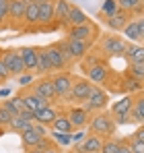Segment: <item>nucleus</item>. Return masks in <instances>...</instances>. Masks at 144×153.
Masks as SVG:
<instances>
[{
    "instance_id": "obj_4",
    "label": "nucleus",
    "mask_w": 144,
    "mask_h": 153,
    "mask_svg": "<svg viewBox=\"0 0 144 153\" xmlns=\"http://www.w3.org/2000/svg\"><path fill=\"white\" fill-rule=\"evenodd\" d=\"M109 103V95L101 89V87H95L93 85V89H91V95L87 97V112H99V110H103L105 105Z\"/></svg>"
},
{
    "instance_id": "obj_49",
    "label": "nucleus",
    "mask_w": 144,
    "mask_h": 153,
    "mask_svg": "<svg viewBox=\"0 0 144 153\" xmlns=\"http://www.w3.org/2000/svg\"><path fill=\"white\" fill-rule=\"evenodd\" d=\"M27 153H43V151H41V149H29Z\"/></svg>"
},
{
    "instance_id": "obj_18",
    "label": "nucleus",
    "mask_w": 144,
    "mask_h": 153,
    "mask_svg": "<svg viewBox=\"0 0 144 153\" xmlns=\"http://www.w3.org/2000/svg\"><path fill=\"white\" fill-rule=\"evenodd\" d=\"M87 73H89V81L91 83H105L107 75H109V71H107L105 64H93Z\"/></svg>"
},
{
    "instance_id": "obj_39",
    "label": "nucleus",
    "mask_w": 144,
    "mask_h": 153,
    "mask_svg": "<svg viewBox=\"0 0 144 153\" xmlns=\"http://www.w3.org/2000/svg\"><path fill=\"white\" fill-rule=\"evenodd\" d=\"M54 137H56V141H58L60 145L72 143V134H66V132H56V130H54Z\"/></svg>"
},
{
    "instance_id": "obj_33",
    "label": "nucleus",
    "mask_w": 144,
    "mask_h": 153,
    "mask_svg": "<svg viewBox=\"0 0 144 153\" xmlns=\"http://www.w3.org/2000/svg\"><path fill=\"white\" fill-rule=\"evenodd\" d=\"M126 91H130V93H134V91H142V81H138V79H134V76H123V85H121Z\"/></svg>"
},
{
    "instance_id": "obj_53",
    "label": "nucleus",
    "mask_w": 144,
    "mask_h": 153,
    "mask_svg": "<svg viewBox=\"0 0 144 153\" xmlns=\"http://www.w3.org/2000/svg\"><path fill=\"white\" fill-rule=\"evenodd\" d=\"M0 81H2V79H0Z\"/></svg>"
},
{
    "instance_id": "obj_48",
    "label": "nucleus",
    "mask_w": 144,
    "mask_h": 153,
    "mask_svg": "<svg viewBox=\"0 0 144 153\" xmlns=\"http://www.w3.org/2000/svg\"><path fill=\"white\" fill-rule=\"evenodd\" d=\"M43 153H60V151H58L56 147H48V149H46V151H43Z\"/></svg>"
},
{
    "instance_id": "obj_50",
    "label": "nucleus",
    "mask_w": 144,
    "mask_h": 153,
    "mask_svg": "<svg viewBox=\"0 0 144 153\" xmlns=\"http://www.w3.org/2000/svg\"><path fill=\"white\" fill-rule=\"evenodd\" d=\"M31 2H37V4H41V2H46V0H31Z\"/></svg>"
},
{
    "instance_id": "obj_7",
    "label": "nucleus",
    "mask_w": 144,
    "mask_h": 153,
    "mask_svg": "<svg viewBox=\"0 0 144 153\" xmlns=\"http://www.w3.org/2000/svg\"><path fill=\"white\" fill-rule=\"evenodd\" d=\"M126 42L121 39V37H115V35H107V37H103V42H101V48L105 54H109V56H121V54H126Z\"/></svg>"
},
{
    "instance_id": "obj_36",
    "label": "nucleus",
    "mask_w": 144,
    "mask_h": 153,
    "mask_svg": "<svg viewBox=\"0 0 144 153\" xmlns=\"http://www.w3.org/2000/svg\"><path fill=\"white\" fill-rule=\"evenodd\" d=\"M130 76L138 79V81H144V62H136V64H130Z\"/></svg>"
},
{
    "instance_id": "obj_14",
    "label": "nucleus",
    "mask_w": 144,
    "mask_h": 153,
    "mask_svg": "<svg viewBox=\"0 0 144 153\" xmlns=\"http://www.w3.org/2000/svg\"><path fill=\"white\" fill-rule=\"evenodd\" d=\"M101 145H103V139L91 134V137H84V141L78 145V153H97L101 151Z\"/></svg>"
},
{
    "instance_id": "obj_45",
    "label": "nucleus",
    "mask_w": 144,
    "mask_h": 153,
    "mask_svg": "<svg viewBox=\"0 0 144 153\" xmlns=\"http://www.w3.org/2000/svg\"><path fill=\"white\" fill-rule=\"evenodd\" d=\"M136 25H138V31H140V39L144 42V17L136 19Z\"/></svg>"
},
{
    "instance_id": "obj_43",
    "label": "nucleus",
    "mask_w": 144,
    "mask_h": 153,
    "mask_svg": "<svg viewBox=\"0 0 144 153\" xmlns=\"http://www.w3.org/2000/svg\"><path fill=\"white\" fill-rule=\"evenodd\" d=\"M118 153H132V149H130V143H128V141H120Z\"/></svg>"
},
{
    "instance_id": "obj_37",
    "label": "nucleus",
    "mask_w": 144,
    "mask_h": 153,
    "mask_svg": "<svg viewBox=\"0 0 144 153\" xmlns=\"http://www.w3.org/2000/svg\"><path fill=\"white\" fill-rule=\"evenodd\" d=\"M10 120H12V114L4 105H0V124L2 126H10Z\"/></svg>"
},
{
    "instance_id": "obj_12",
    "label": "nucleus",
    "mask_w": 144,
    "mask_h": 153,
    "mask_svg": "<svg viewBox=\"0 0 144 153\" xmlns=\"http://www.w3.org/2000/svg\"><path fill=\"white\" fill-rule=\"evenodd\" d=\"M70 2L68 0H56L54 2V19H58V23L68 27V13H70Z\"/></svg>"
},
{
    "instance_id": "obj_28",
    "label": "nucleus",
    "mask_w": 144,
    "mask_h": 153,
    "mask_svg": "<svg viewBox=\"0 0 144 153\" xmlns=\"http://www.w3.org/2000/svg\"><path fill=\"white\" fill-rule=\"evenodd\" d=\"M35 52H37V71L39 73H49L51 71V64H49L48 60V54H46V48H35Z\"/></svg>"
},
{
    "instance_id": "obj_29",
    "label": "nucleus",
    "mask_w": 144,
    "mask_h": 153,
    "mask_svg": "<svg viewBox=\"0 0 144 153\" xmlns=\"http://www.w3.org/2000/svg\"><path fill=\"white\" fill-rule=\"evenodd\" d=\"M2 105L12 114V116H17V114H21L23 110H27L23 103V97H12V100H6V102H2Z\"/></svg>"
},
{
    "instance_id": "obj_13",
    "label": "nucleus",
    "mask_w": 144,
    "mask_h": 153,
    "mask_svg": "<svg viewBox=\"0 0 144 153\" xmlns=\"http://www.w3.org/2000/svg\"><path fill=\"white\" fill-rule=\"evenodd\" d=\"M66 118L70 120L72 128H82L87 122H89V112H87L84 108H70Z\"/></svg>"
},
{
    "instance_id": "obj_5",
    "label": "nucleus",
    "mask_w": 144,
    "mask_h": 153,
    "mask_svg": "<svg viewBox=\"0 0 144 153\" xmlns=\"http://www.w3.org/2000/svg\"><path fill=\"white\" fill-rule=\"evenodd\" d=\"M91 89H93V83L89 79H76V81H72V89L68 97L76 102H87V97L91 95Z\"/></svg>"
},
{
    "instance_id": "obj_30",
    "label": "nucleus",
    "mask_w": 144,
    "mask_h": 153,
    "mask_svg": "<svg viewBox=\"0 0 144 153\" xmlns=\"http://www.w3.org/2000/svg\"><path fill=\"white\" fill-rule=\"evenodd\" d=\"M51 128L56 130V132H66V134H70L72 130V124H70V120L66 118V116H58L54 122H51Z\"/></svg>"
},
{
    "instance_id": "obj_27",
    "label": "nucleus",
    "mask_w": 144,
    "mask_h": 153,
    "mask_svg": "<svg viewBox=\"0 0 144 153\" xmlns=\"http://www.w3.org/2000/svg\"><path fill=\"white\" fill-rule=\"evenodd\" d=\"M23 19L29 25H35V23H37V19H39V4H37V2H29V4L25 6V17Z\"/></svg>"
},
{
    "instance_id": "obj_21",
    "label": "nucleus",
    "mask_w": 144,
    "mask_h": 153,
    "mask_svg": "<svg viewBox=\"0 0 144 153\" xmlns=\"http://www.w3.org/2000/svg\"><path fill=\"white\" fill-rule=\"evenodd\" d=\"M89 23V17L78 8V6H70V13H68V27H76V25H84Z\"/></svg>"
},
{
    "instance_id": "obj_32",
    "label": "nucleus",
    "mask_w": 144,
    "mask_h": 153,
    "mask_svg": "<svg viewBox=\"0 0 144 153\" xmlns=\"http://www.w3.org/2000/svg\"><path fill=\"white\" fill-rule=\"evenodd\" d=\"M121 31H123L126 39H130V42H140V31H138V25H136V21H130V23L123 27Z\"/></svg>"
},
{
    "instance_id": "obj_54",
    "label": "nucleus",
    "mask_w": 144,
    "mask_h": 153,
    "mask_svg": "<svg viewBox=\"0 0 144 153\" xmlns=\"http://www.w3.org/2000/svg\"><path fill=\"white\" fill-rule=\"evenodd\" d=\"M0 126H2V124H0Z\"/></svg>"
},
{
    "instance_id": "obj_3",
    "label": "nucleus",
    "mask_w": 144,
    "mask_h": 153,
    "mask_svg": "<svg viewBox=\"0 0 144 153\" xmlns=\"http://www.w3.org/2000/svg\"><path fill=\"white\" fill-rule=\"evenodd\" d=\"M46 54H48V60L49 64H51V71L56 68V71H62V68H66L68 66V56H66V52L62 48V44H51L46 48Z\"/></svg>"
},
{
    "instance_id": "obj_47",
    "label": "nucleus",
    "mask_w": 144,
    "mask_h": 153,
    "mask_svg": "<svg viewBox=\"0 0 144 153\" xmlns=\"http://www.w3.org/2000/svg\"><path fill=\"white\" fill-rule=\"evenodd\" d=\"M19 83H21V85H29V83H31V75H21L19 76Z\"/></svg>"
},
{
    "instance_id": "obj_31",
    "label": "nucleus",
    "mask_w": 144,
    "mask_h": 153,
    "mask_svg": "<svg viewBox=\"0 0 144 153\" xmlns=\"http://www.w3.org/2000/svg\"><path fill=\"white\" fill-rule=\"evenodd\" d=\"M33 126V122H29V120H25L21 114H17V116H12V120H10V130H17V132H23L27 128Z\"/></svg>"
},
{
    "instance_id": "obj_16",
    "label": "nucleus",
    "mask_w": 144,
    "mask_h": 153,
    "mask_svg": "<svg viewBox=\"0 0 144 153\" xmlns=\"http://www.w3.org/2000/svg\"><path fill=\"white\" fill-rule=\"evenodd\" d=\"M33 116H35V122H39V124H43V126H51V122L58 118V112H56L51 105H46V108L37 110Z\"/></svg>"
},
{
    "instance_id": "obj_23",
    "label": "nucleus",
    "mask_w": 144,
    "mask_h": 153,
    "mask_svg": "<svg viewBox=\"0 0 144 153\" xmlns=\"http://www.w3.org/2000/svg\"><path fill=\"white\" fill-rule=\"evenodd\" d=\"M132 103H134V97H130V95L121 97L120 102H115L113 105H111V116H118V114H130Z\"/></svg>"
},
{
    "instance_id": "obj_40",
    "label": "nucleus",
    "mask_w": 144,
    "mask_h": 153,
    "mask_svg": "<svg viewBox=\"0 0 144 153\" xmlns=\"http://www.w3.org/2000/svg\"><path fill=\"white\" fill-rule=\"evenodd\" d=\"M113 120H115V124H130L132 122L130 114H118V116H113Z\"/></svg>"
},
{
    "instance_id": "obj_26",
    "label": "nucleus",
    "mask_w": 144,
    "mask_h": 153,
    "mask_svg": "<svg viewBox=\"0 0 144 153\" xmlns=\"http://www.w3.org/2000/svg\"><path fill=\"white\" fill-rule=\"evenodd\" d=\"M118 6H120V10H126L130 15H140V13H144L140 0H118Z\"/></svg>"
},
{
    "instance_id": "obj_24",
    "label": "nucleus",
    "mask_w": 144,
    "mask_h": 153,
    "mask_svg": "<svg viewBox=\"0 0 144 153\" xmlns=\"http://www.w3.org/2000/svg\"><path fill=\"white\" fill-rule=\"evenodd\" d=\"M130 118H132V122H142L144 120V95H138L134 100L132 110H130Z\"/></svg>"
},
{
    "instance_id": "obj_25",
    "label": "nucleus",
    "mask_w": 144,
    "mask_h": 153,
    "mask_svg": "<svg viewBox=\"0 0 144 153\" xmlns=\"http://www.w3.org/2000/svg\"><path fill=\"white\" fill-rule=\"evenodd\" d=\"M25 6L27 4H25L23 0H8V17L21 21L25 17Z\"/></svg>"
},
{
    "instance_id": "obj_44",
    "label": "nucleus",
    "mask_w": 144,
    "mask_h": 153,
    "mask_svg": "<svg viewBox=\"0 0 144 153\" xmlns=\"http://www.w3.org/2000/svg\"><path fill=\"white\" fill-rule=\"evenodd\" d=\"M33 130H35L39 137H46V132H48L46 126H43V124H39V122H33Z\"/></svg>"
},
{
    "instance_id": "obj_6",
    "label": "nucleus",
    "mask_w": 144,
    "mask_h": 153,
    "mask_svg": "<svg viewBox=\"0 0 144 153\" xmlns=\"http://www.w3.org/2000/svg\"><path fill=\"white\" fill-rule=\"evenodd\" d=\"M51 85H54L56 97H68L72 89V76L68 73H58L56 76H51Z\"/></svg>"
},
{
    "instance_id": "obj_34",
    "label": "nucleus",
    "mask_w": 144,
    "mask_h": 153,
    "mask_svg": "<svg viewBox=\"0 0 144 153\" xmlns=\"http://www.w3.org/2000/svg\"><path fill=\"white\" fill-rule=\"evenodd\" d=\"M118 10H120L118 0H105L103 6H101V15H103V17H111V15H115Z\"/></svg>"
},
{
    "instance_id": "obj_46",
    "label": "nucleus",
    "mask_w": 144,
    "mask_h": 153,
    "mask_svg": "<svg viewBox=\"0 0 144 153\" xmlns=\"http://www.w3.org/2000/svg\"><path fill=\"white\" fill-rule=\"evenodd\" d=\"M84 141V132H76V134H72V143H82Z\"/></svg>"
},
{
    "instance_id": "obj_11",
    "label": "nucleus",
    "mask_w": 144,
    "mask_h": 153,
    "mask_svg": "<svg viewBox=\"0 0 144 153\" xmlns=\"http://www.w3.org/2000/svg\"><path fill=\"white\" fill-rule=\"evenodd\" d=\"M130 19H132V15L130 13H126V10H118L115 15H111V17H107V27L111 29V31H121L123 27L130 23Z\"/></svg>"
},
{
    "instance_id": "obj_10",
    "label": "nucleus",
    "mask_w": 144,
    "mask_h": 153,
    "mask_svg": "<svg viewBox=\"0 0 144 153\" xmlns=\"http://www.w3.org/2000/svg\"><path fill=\"white\" fill-rule=\"evenodd\" d=\"M33 93H35V95H39V97H43L46 102H51V100H56V91H54L51 79H48V76L39 79V81L33 85Z\"/></svg>"
},
{
    "instance_id": "obj_38",
    "label": "nucleus",
    "mask_w": 144,
    "mask_h": 153,
    "mask_svg": "<svg viewBox=\"0 0 144 153\" xmlns=\"http://www.w3.org/2000/svg\"><path fill=\"white\" fill-rule=\"evenodd\" d=\"M128 143H130L132 153H144V141H138V139H134V137H132Z\"/></svg>"
},
{
    "instance_id": "obj_1",
    "label": "nucleus",
    "mask_w": 144,
    "mask_h": 153,
    "mask_svg": "<svg viewBox=\"0 0 144 153\" xmlns=\"http://www.w3.org/2000/svg\"><path fill=\"white\" fill-rule=\"evenodd\" d=\"M115 120H113V116L111 114H107V112H99L97 116H93V120L89 122V128H91V132L97 134V137H111L113 132H115Z\"/></svg>"
},
{
    "instance_id": "obj_20",
    "label": "nucleus",
    "mask_w": 144,
    "mask_h": 153,
    "mask_svg": "<svg viewBox=\"0 0 144 153\" xmlns=\"http://www.w3.org/2000/svg\"><path fill=\"white\" fill-rule=\"evenodd\" d=\"M54 2L56 0H46V2H41L39 4V19H37V23H49V21H54Z\"/></svg>"
},
{
    "instance_id": "obj_19",
    "label": "nucleus",
    "mask_w": 144,
    "mask_h": 153,
    "mask_svg": "<svg viewBox=\"0 0 144 153\" xmlns=\"http://www.w3.org/2000/svg\"><path fill=\"white\" fill-rule=\"evenodd\" d=\"M126 58L130 60V64L144 62V46H138V44H128V46H126Z\"/></svg>"
},
{
    "instance_id": "obj_35",
    "label": "nucleus",
    "mask_w": 144,
    "mask_h": 153,
    "mask_svg": "<svg viewBox=\"0 0 144 153\" xmlns=\"http://www.w3.org/2000/svg\"><path fill=\"white\" fill-rule=\"evenodd\" d=\"M118 147H120V139H105L103 145H101V153H118Z\"/></svg>"
},
{
    "instance_id": "obj_17",
    "label": "nucleus",
    "mask_w": 144,
    "mask_h": 153,
    "mask_svg": "<svg viewBox=\"0 0 144 153\" xmlns=\"http://www.w3.org/2000/svg\"><path fill=\"white\" fill-rule=\"evenodd\" d=\"M23 97V103L25 108L29 110V112H37V110H41V108H46V105H49V102H46L43 97H39V95H35V93H27V95H21Z\"/></svg>"
},
{
    "instance_id": "obj_51",
    "label": "nucleus",
    "mask_w": 144,
    "mask_h": 153,
    "mask_svg": "<svg viewBox=\"0 0 144 153\" xmlns=\"http://www.w3.org/2000/svg\"><path fill=\"white\" fill-rule=\"evenodd\" d=\"M140 4H142V8H144V0H140Z\"/></svg>"
},
{
    "instance_id": "obj_2",
    "label": "nucleus",
    "mask_w": 144,
    "mask_h": 153,
    "mask_svg": "<svg viewBox=\"0 0 144 153\" xmlns=\"http://www.w3.org/2000/svg\"><path fill=\"white\" fill-rule=\"evenodd\" d=\"M99 35V29L95 23H84V25L68 27V37L70 39H80V42H95V37Z\"/></svg>"
},
{
    "instance_id": "obj_8",
    "label": "nucleus",
    "mask_w": 144,
    "mask_h": 153,
    "mask_svg": "<svg viewBox=\"0 0 144 153\" xmlns=\"http://www.w3.org/2000/svg\"><path fill=\"white\" fill-rule=\"evenodd\" d=\"M62 48H64V52H66L68 58H82V56L89 52L91 44H89V42H80V39H70V37H68V39L62 44Z\"/></svg>"
},
{
    "instance_id": "obj_42",
    "label": "nucleus",
    "mask_w": 144,
    "mask_h": 153,
    "mask_svg": "<svg viewBox=\"0 0 144 153\" xmlns=\"http://www.w3.org/2000/svg\"><path fill=\"white\" fill-rule=\"evenodd\" d=\"M8 76H10V71L6 68V64H4V62H2V58H0V79L4 81V79H8Z\"/></svg>"
},
{
    "instance_id": "obj_15",
    "label": "nucleus",
    "mask_w": 144,
    "mask_h": 153,
    "mask_svg": "<svg viewBox=\"0 0 144 153\" xmlns=\"http://www.w3.org/2000/svg\"><path fill=\"white\" fill-rule=\"evenodd\" d=\"M17 52L23 60L25 71H37V52H35V48H21Z\"/></svg>"
},
{
    "instance_id": "obj_41",
    "label": "nucleus",
    "mask_w": 144,
    "mask_h": 153,
    "mask_svg": "<svg viewBox=\"0 0 144 153\" xmlns=\"http://www.w3.org/2000/svg\"><path fill=\"white\" fill-rule=\"evenodd\" d=\"M8 17V0H0V21Z\"/></svg>"
},
{
    "instance_id": "obj_9",
    "label": "nucleus",
    "mask_w": 144,
    "mask_h": 153,
    "mask_svg": "<svg viewBox=\"0 0 144 153\" xmlns=\"http://www.w3.org/2000/svg\"><path fill=\"white\" fill-rule=\"evenodd\" d=\"M2 62L6 64V68L10 71V75L21 76L25 73V64H23V60H21V56H19V52H15V50L6 52L2 56Z\"/></svg>"
},
{
    "instance_id": "obj_52",
    "label": "nucleus",
    "mask_w": 144,
    "mask_h": 153,
    "mask_svg": "<svg viewBox=\"0 0 144 153\" xmlns=\"http://www.w3.org/2000/svg\"><path fill=\"white\" fill-rule=\"evenodd\" d=\"M97 153H101V151H97Z\"/></svg>"
},
{
    "instance_id": "obj_22",
    "label": "nucleus",
    "mask_w": 144,
    "mask_h": 153,
    "mask_svg": "<svg viewBox=\"0 0 144 153\" xmlns=\"http://www.w3.org/2000/svg\"><path fill=\"white\" fill-rule=\"evenodd\" d=\"M21 139H23V145H25V147L35 149V147L39 145V141H41V139H46V137H39V134L33 130V126H31V128H27V130L21 132Z\"/></svg>"
}]
</instances>
